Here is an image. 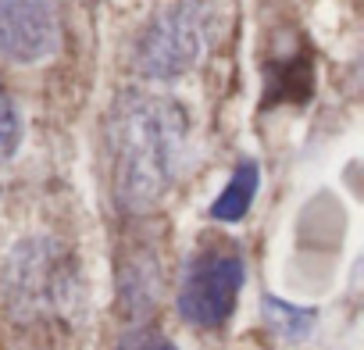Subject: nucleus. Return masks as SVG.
Here are the masks:
<instances>
[{"instance_id": "f257e3e1", "label": "nucleus", "mask_w": 364, "mask_h": 350, "mask_svg": "<svg viewBox=\"0 0 364 350\" xmlns=\"http://www.w3.org/2000/svg\"><path fill=\"white\" fill-rule=\"evenodd\" d=\"M190 122L175 100L154 93H122L107 115L111 193L129 215L164 201L186 157Z\"/></svg>"}, {"instance_id": "f03ea898", "label": "nucleus", "mask_w": 364, "mask_h": 350, "mask_svg": "<svg viewBox=\"0 0 364 350\" xmlns=\"http://www.w3.org/2000/svg\"><path fill=\"white\" fill-rule=\"evenodd\" d=\"M215 29V4L208 0H182L154 15L136 43V68L143 79L175 83L193 72L211 43Z\"/></svg>"}, {"instance_id": "7ed1b4c3", "label": "nucleus", "mask_w": 364, "mask_h": 350, "mask_svg": "<svg viewBox=\"0 0 364 350\" xmlns=\"http://www.w3.org/2000/svg\"><path fill=\"white\" fill-rule=\"evenodd\" d=\"M240 290H243V258L222 247L200 250L182 275L178 314L200 329H218L236 311Z\"/></svg>"}, {"instance_id": "20e7f679", "label": "nucleus", "mask_w": 364, "mask_h": 350, "mask_svg": "<svg viewBox=\"0 0 364 350\" xmlns=\"http://www.w3.org/2000/svg\"><path fill=\"white\" fill-rule=\"evenodd\" d=\"M58 47V15L47 0H0V58L36 65Z\"/></svg>"}, {"instance_id": "39448f33", "label": "nucleus", "mask_w": 364, "mask_h": 350, "mask_svg": "<svg viewBox=\"0 0 364 350\" xmlns=\"http://www.w3.org/2000/svg\"><path fill=\"white\" fill-rule=\"evenodd\" d=\"M11 286L22 307L54 311L72 300V268L50 243H26L11 261Z\"/></svg>"}, {"instance_id": "423d86ee", "label": "nucleus", "mask_w": 364, "mask_h": 350, "mask_svg": "<svg viewBox=\"0 0 364 350\" xmlns=\"http://www.w3.org/2000/svg\"><path fill=\"white\" fill-rule=\"evenodd\" d=\"M257 179H261L257 164H254V161H240L236 171H232V179H229V186H225V190L218 193V201L211 204V215H215L218 222H240V218L250 211V204H254Z\"/></svg>"}, {"instance_id": "0eeeda50", "label": "nucleus", "mask_w": 364, "mask_h": 350, "mask_svg": "<svg viewBox=\"0 0 364 350\" xmlns=\"http://www.w3.org/2000/svg\"><path fill=\"white\" fill-rule=\"evenodd\" d=\"M261 307H264V322H268V329H272L279 339L300 343V339H307V336L314 332L318 314L307 311V307H293V304H286V300H279V297H264Z\"/></svg>"}, {"instance_id": "6e6552de", "label": "nucleus", "mask_w": 364, "mask_h": 350, "mask_svg": "<svg viewBox=\"0 0 364 350\" xmlns=\"http://www.w3.org/2000/svg\"><path fill=\"white\" fill-rule=\"evenodd\" d=\"M18 143H22V118H18L8 90L0 86V164H8L15 157Z\"/></svg>"}, {"instance_id": "1a4fd4ad", "label": "nucleus", "mask_w": 364, "mask_h": 350, "mask_svg": "<svg viewBox=\"0 0 364 350\" xmlns=\"http://www.w3.org/2000/svg\"><path fill=\"white\" fill-rule=\"evenodd\" d=\"M114 350H175L171 339H164L161 332H150V329H132Z\"/></svg>"}]
</instances>
